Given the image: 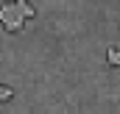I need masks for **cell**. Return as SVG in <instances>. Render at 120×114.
<instances>
[{"label":"cell","mask_w":120,"mask_h":114,"mask_svg":"<svg viewBox=\"0 0 120 114\" xmlns=\"http://www.w3.org/2000/svg\"><path fill=\"white\" fill-rule=\"evenodd\" d=\"M0 22H3L8 31H22L25 17L20 14V8H17L14 3H3V6H0Z\"/></svg>","instance_id":"cell-1"},{"label":"cell","mask_w":120,"mask_h":114,"mask_svg":"<svg viewBox=\"0 0 120 114\" xmlns=\"http://www.w3.org/2000/svg\"><path fill=\"white\" fill-rule=\"evenodd\" d=\"M106 58H109V64H115V67H120V50H117V47H109V53H106Z\"/></svg>","instance_id":"cell-3"},{"label":"cell","mask_w":120,"mask_h":114,"mask_svg":"<svg viewBox=\"0 0 120 114\" xmlns=\"http://www.w3.org/2000/svg\"><path fill=\"white\" fill-rule=\"evenodd\" d=\"M11 97H14V92H11L8 86H3V84H0V103H6V100H11Z\"/></svg>","instance_id":"cell-4"},{"label":"cell","mask_w":120,"mask_h":114,"mask_svg":"<svg viewBox=\"0 0 120 114\" xmlns=\"http://www.w3.org/2000/svg\"><path fill=\"white\" fill-rule=\"evenodd\" d=\"M14 6L20 8V14L25 17V22H28V20H34V17H36V11L31 8V3H28V0H14Z\"/></svg>","instance_id":"cell-2"}]
</instances>
